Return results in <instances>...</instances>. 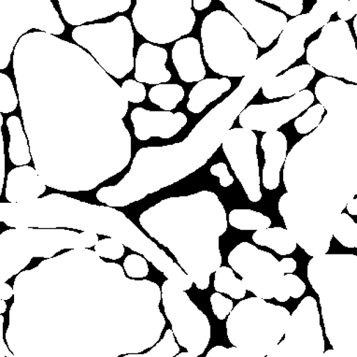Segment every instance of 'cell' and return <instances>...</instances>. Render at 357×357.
I'll return each instance as SVG.
<instances>
[{
    "label": "cell",
    "instance_id": "6da1fadb",
    "mask_svg": "<svg viewBox=\"0 0 357 357\" xmlns=\"http://www.w3.org/2000/svg\"><path fill=\"white\" fill-rule=\"evenodd\" d=\"M314 96L326 115L288 153L287 193L278 203L287 229L312 257L331 248L340 216V181L357 169V85L324 77L315 85Z\"/></svg>",
    "mask_w": 357,
    "mask_h": 357
},
{
    "label": "cell",
    "instance_id": "7a4b0ae2",
    "mask_svg": "<svg viewBox=\"0 0 357 357\" xmlns=\"http://www.w3.org/2000/svg\"><path fill=\"white\" fill-rule=\"evenodd\" d=\"M7 226L29 227H68L109 236L132 251L144 255L169 281L182 291L190 289L194 282L121 211L109 207L88 204L64 195H49L34 202L8 205Z\"/></svg>",
    "mask_w": 357,
    "mask_h": 357
},
{
    "label": "cell",
    "instance_id": "3957f363",
    "mask_svg": "<svg viewBox=\"0 0 357 357\" xmlns=\"http://www.w3.org/2000/svg\"><path fill=\"white\" fill-rule=\"evenodd\" d=\"M162 217L161 237L200 290L207 289L211 275L222 265L219 238L227 229V211L213 192L170 197L155 206Z\"/></svg>",
    "mask_w": 357,
    "mask_h": 357
},
{
    "label": "cell",
    "instance_id": "277c9868",
    "mask_svg": "<svg viewBox=\"0 0 357 357\" xmlns=\"http://www.w3.org/2000/svg\"><path fill=\"white\" fill-rule=\"evenodd\" d=\"M290 320L287 307L257 296L246 298L227 317V337L245 356L266 357L281 342Z\"/></svg>",
    "mask_w": 357,
    "mask_h": 357
},
{
    "label": "cell",
    "instance_id": "5b68a950",
    "mask_svg": "<svg viewBox=\"0 0 357 357\" xmlns=\"http://www.w3.org/2000/svg\"><path fill=\"white\" fill-rule=\"evenodd\" d=\"M203 54L211 70L224 77H245L258 59V46L237 19L214 10L202 22Z\"/></svg>",
    "mask_w": 357,
    "mask_h": 357
},
{
    "label": "cell",
    "instance_id": "8992f818",
    "mask_svg": "<svg viewBox=\"0 0 357 357\" xmlns=\"http://www.w3.org/2000/svg\"><path fill=\"white\" fill-rule=\"evenodd\" d=\"M307 65L332 78L357 84V50L344 21L329 22L306 50Z\"/></svg>",
    "mask_w": 357,
    "mask_h": 357
},
{
    "label": "cell",
    "instance_id": "52a82bcc",
    "mask_svg": "<svg viewBox=\"0 0 357 357\" xmlns=\"http://www.w3.org/2000/svg\"><path fill=\"white\" fill-rule=\"evenodd\" d=\"M165 314L172 326L178 344L193 356H202L211 340V325L207 317L189 298L167 280L162 287Z\"/></svg>",
    "mask_w": 357,
    "mask_h": 357
},
{
    "label": "cell",
    "instance_id": "ba28073f",
    "mask_svg": "<svg viewBox=\"0 0 357 357\" xmlns=\"http://www.w3.org/2000/svg\"><path fill=\"white\" fill-rule=\"evenodd\" d=\"M229 263L241 276L247 290L262 299H273L281 290L285 273L281 263L271 252L247 241L230 252Z\"/></svg>",
    "mask_w": 357,
    "mask_h": 357
},
{
    "label": "cell",
    "instance_id": "9c48e42d",
    "mask_svg": "<svg viewBox=\"0 0 357 357\" xmlns=\"http://www.w3.org/2000/svg\"><path fill=\"white\" fill-rule=\"evenodd\" d=\"M325 351L317 301L306 296L291 314L284 340L266 357H323Z\"/></svg>",
    "mask_w": 357,
    "mask_h": 357
},
{
    "label": "cell",
    "instance_id": "30bf717a",
    "mask_svg": "<svg viewBox=\"0 0 357 357\" xmlns=\"http://www.w3.org/2000/svg\"><path fill=\"white\" fill-rule=\"evenodd\" d=\"M222 146L250 202H260L262 193L257 153V137L255 132L243 128H231L225 137Z\"/></svg>",
    "mask_w": 357,
    "mask_h": 357
},
{
    "label": "cell",
    "instance_id": "8fae6325",
    "mask_svg": "<svg viewBox=\"0 0 357 357\" xmlns=\"http://www.w3.org/2000/svg\"><path fill=\"white\" fill-rule=\"evenodd\" d=\"M259 48L270 47L288 24L287 15L257 0H221Z\"/></svg>",
    "mask_w": 357,
    "mask_h": 357
},
{
    "label": "cell",
    "instance_id": "7c38bea8",
    "mask_svg": "<svg viewBox=\"0 0 357 357\" xmlns=\"http://www.w3.org/2000/svg\"><path fill=\"white\" fill-rule=\"evenodd\" d=\"M314 100V93L306 89L278 102L252 104L241 112L238 122L241 128L252 131H278L285 123L307 111Z\"/></svg>",
    "mask_w": 357,
    "mask_h": 357
},
{
    "label": "cell",
    "instance_id": "4fadbf2b",
    "mask_svg": "<svg viewBox=\"0 0 357 357\" xmlns=\"http://www.w3.org/2000/svg\"><path fill=\"white\" fill-rule=\"evenodd\" d=\"M134 134L139 141L146 142L153 137L170 139L178 133L188 122V116L178 112H152L144 108L134 109L131 112Z\"/></svg>",
    "mask_w": 357,
    "mask_h": 357
},
{
    "label": "cell",
    "instance_id": "5bb4252c",
    "mask_svg": "<svg viewBox=\"0 0 357 357\" xmlns=\"http://www.w3.org/2000/svg\"><path fill=\"white\" fill-rule=\"evenodd\" d=\"M131 0H59L63 16L68 24L79 26L108 17L116 13H125L131 6Z\"/></svg>",
    "mask_w": 357,
    "mask_h": 357
},
{
    "label": "cell",
    "instance_id": "9a60e30c",
    "mask_svg": "<svg viewBox=\"0 0 357 357\" xmlns=\"http://www.w3.org/2000/svg\"><path fill=\"white\" fill-rule=\"evenodd\" d=\"M261 148L265 156L262 172L264 188L275 190L281 181V169L287 158L288 142L281 131L266 132L261 139Z\"/></svg>",
    "mask_w": 357,
    "mask_h": 357
},
{
    "label": "cell",
    "instance_id": "2e32d148",
    "mask_svg": "<svg viewBox=\"0 0 357 357\" xmlns=\"http://www.w3.org/2000/svg\"><path fill=\"white\" fill-rule=\"evenodd\" d=\"M172 56L182 81L199 82L205 79L206 68L197 38L189 37L178 40L173 46Z\"/></svg>",
    "mask_w": 357,
    "mask_h": 357
},
{
    "label": "cell",
    "instance_id": "e0dca14e",
    "mask_svg": "<svg viewBox=\"0 0 357 357\" xmlns=\"http://www.w3.org/2000/svg\"><path fill=\"white\" fill-rule=\"evenodd\" d=\"M167 60V52L164 48L150 43L142 44L136 57V81L155 85L169 82L172 73L165 66Z\"/></svg>",
    "mask_w": 357,
    "mask_h": 357
},
{
    "label": "cell",
    "instance_id": "ac0fdd59",
    "mask_svg": "<svg viewBox=\"0 0 357 357\" xmlns=\"http://www.w3.org/2000/svg\"><path fill=\"white\" fill-rule=\"evenodd\" d=\"M45 191L43 178L31 167H17L8 175L6 199L10 203L22 204L34 202Z\"/></svg>",
    "mask_w": 357,
    "mask_h": 357
},
{
    "label": "cell",
    "instance_id": "d6986e66",
    "mask_svg": "<svg viewBox=\"0 0 357 357\" xmlns=\"http://www.w3.org/2000/svg\"><path fill=\"white\" fill-rule=\"evenodd\" d=\"M315 74L317 73L314 68L307 64L290 68L263 85L264 97L268 100L292 98L306 90L307 85L314 79Z\"/></svg>",
    "mask_w": 357,
    "mask_h": 357
},
{
    "label": "cell",
    "instance_id": "ffe728a7",
    "mask_svg": "<svg viewBox=\"0 0 357 357\" xmlns=\"http://www.w3.org/2000/svg\"><path fill=\"white\" fill-rule=\"evenodd\" d=\"M231 81L229 78H208L197 82L189 93L188 109L192 114H200L206 107L218 100L222 94L231 89Z\"/></svg>",
    "mask_w": 357,
    "mask_h": 357
},
{
    "label": "cell",
    "instance_id": "44dd1931",
    "mask_svg": "<svg viewBox=\"0 0 357 357\" xmlns=\"http://www.w3.org/2000/svg\"><path fill=\"white\" fill-rule=\"evenodd\" d=\"M252 241L257 245L268 247L280 255H291L298 246L291 233L282 227L258 230L252 235Z\"/></svg>",
    "mask_w": 357,
    "mask_h": 357
},
{
    "label": "cell",
    "instance_id": "7402d4cb",
    "mask_svg": "<svg viewBox=\"0 0 357 357\" xmlns=\"http://www.w3.org/2000/svg\"><path fill=\"white\" fill-rule=\"evenodd\" d=\"M7 128L10 133V160L15 166H26L31 161V155L21 120L18 116L13 115L8 118Z\"/></svg>",
    "mask_w": 357,
    "mask_h": 357
},
{
    "label": "cell",
    "instance_id": "603a6c76",
    "mask_svg": "<svg viewBox=\"0 0 357 357\" xmlns=\"http://www.w3.org/2000/svg\"><path fill=\"white\" fill-rule=\"evenodd\" d=\"M229 224L238 230H263L270 229L271 220L258 211L249 208H235L230 211Z\"/></svg>",
    "mask_w": 357,
    "mask_h": 357
},
{
    "label": "cell",
    "instance_id": "cb8c5ba5",
    "mask_svg": "<svg viewBox=\"0 0 357 357\" xmlns=\"http://www.w3.org/2000/svg\"><path fill=\"white\" fill-rule=\"evenodd\" d=\"M183 98H185V90L180 84H158L151 88L149 91L150 100L166 112L176 109Z\"/></svg>",
    "mask_w": 357,
    "mask_h": 357
},
{
    "label": "cell",
    "instance_id": "d4e9b609",
    "mask_svg": "<svg viewBox=\"0 0 357 357\" xmlns=\"http://www.w3.org/2000/svg\"><path fill=\"white\" fill-rule=\"evenodd\" d=\"M214 288L217 293L227 294L234 299H243L247 288L243 280L236 278L234 271L227 266H221L214 277Z\"/></svg>",
    "mask_w": 357,
    "mask_h": 357
},
{
    "label": "cell",
    "instance_id": "484cf974",
    "mask_svg": "<svg viewBox=\"0 0 357 357\" xmlns=\"http://www.w3.org/2000/svg\"><path fill=\"white\" fill-rule=\"evenodd\" d=\"M333 237L347 248H357V224L347 213L340 214Z\"/></svg>",
    "mask_w": 357,
    "mask_h": 357
},
{
    "label": "cell",
    "instance_id": "4316f807",
    "mask_svg": "<svg viewBox=\"0 0 357 357\" xmlns=\"http://www.w3.org/2000/svg\"><path fill=\"white\" fill-rule=\"evenodd\" d=\"M325 112L326 109L320 103L310 107L302 116L296 118L294 123L296 132L302 135L312 133L322 122Z\"/></svg>",
    "mask_w": 357,
    "mask_h": 357
},
{
    "label": "cell",
    "instance_id": "83f0119b",
    "mask_svg": "<svg viewBox=\"0 0 357 357\" xmlns=\"http://www.w3.org/2000/svg\"><path fill=\"white\" fill-rule=\"evenodd\" d=\"M18 105L15 86L12 79L5 73H0V112L10 114Z\"/></svg>",
    "mask_w": 357,
    "mask_h": 357
},
{
    "label": "cell",
    "instance_id": "f1b7e54d",
    "mask_svg": "<svg viewBox=\"0 0 357 357\" xmlns=\"http://www.w3.org/2000/svg\"><path fill=\"white\" fill-rule=\"evenodd\" d=\"M306 291V284L298 276L294 274L284 275L281 290L275 296L276 301L287 302L290 298H299Z\"/></svg>",
    "mask_w": 357,
    "mask_h": 357
},
{
    "label": "cell",
    "instance_id": "f546056e",
    "mask_svg": "<svg viewBox=\"0 0 357 357\" xmlns=\"http://www.w3.org/2000/svg\"><path fill=\"white\" fill-rule=\"evenodd\" d=\"M121 241L115 238H103L95 245L96 252L98 257L118 260L125 254V247Z\"/></svg>",
    "mask_w": 357,
    "mask_h": 357
},
{
    "label": "cell",
    "instance_id": "4dcf8cb0",
    "mask_svg": "<svg viewBox=\"0 0 357 357\" xmlns=\"http://www.w3.org/2000/svg\"><path fill=\"white\" fill-rule=\"evenodd\" d=\"M180 348L174 340V333L172 329H167L164 339L156 344L152 350L148 351L149 357H173L178 354Z\"/></svg>",
    "mask_w": 357,
    "mask_h": 357
},
{
    "label": "cell",
    "instance_id": "1f68e13d",
    "mask_svg": "<svg viewBox=\"0 0 357 357\" xmlns=\"http://www.w3.org/2000/svg\"><path fill=\"white\" fill-rule=\"evenodd\" d=\"M126 274L131 278H144L149 274L147 261L141 255L136 254L128 255L123 262Z\"/></svg>",
    "mask_w": 357,
    "mask_h": 357
},
{
    "label": "cell",
    "instance_id": "d6a6232c",
    "mask_svg": "<svg viewBox=\"0 0 357 357\" xmlns=\"http://www.w3.org/2000/svg\"><path fill=\"white\" fill-rule=\"evenodd\" d=\"M121 89L128 102L142 103L146 98V88L142 82H137L136 79H126L123 82Z\"/></svg>",
    "mask_w": 357,
    "mask_h": 357
},
{
    "label": "cell",
    "instance_id": "836d02e7",
    "mask_svg": "<svg viewBox=\"0 0 357 357\" xmlns=\"http://www.w3.org/2000/svg\"><path fill=\"white\" fill-rule=\"evenodd\" d=\"M211 304L213 314L219 320H225L234 309L231 299L225 298L221 293H214L211 296Z\"/></svg>",
    "mask_w": 357,
    "mask_h": 357
},
{
    "label": "cell",
    "instance_id": "e575fe53",
    "mask_svg": "<svg viewBox=\"0 0 357 357\" xmlns=\"http://www.w3.org/2000/svg\"><path fill=\"white\" fill-rule=\"evenodd\" d=\"M268 4L275 5L291 17H298L303 10V0H263Z\"/></svg>",
    "mask_w": 357,
    "mask_h": 357
},
{
    "label": "cell",
    "instance_id": "d590c367",
    "mask_svg": "<svg viewBox=\"0 0 357 357\" xmlns=\"http://www.w3.org/2000/svg\"><path fill=\"white\" fill-rule=\"evenodd\" d=\"M210 172L211 175L219 178L220 185H221L222 188H229V186L234 183V178H233L232 175L230 174L227 165L222 163V162H220V163L211 166Z\"/></svg>",
    "mask_w": 357,
    "mask_h": 357
},
{
    "label": "cell",
    "instance_id": "8d00e7d4",
    "mask_svg": "<svg viewBox=\"0 0 357 357\" xmlns=\"http://www.w3.org/2000/svg\"><path fill=\"white\" fill-rule=\"evenodd\" d=\"M337 13L340 20L344 22L351 20L354 15H357V0H344Z\"/></svg>",
    "mask_w": 357,
    "mask_h": 357
},
{
    "label": "cell",
    "instance_id": "74e56055",
    "mask_svg": "<svg viewBox=\"0 0 357 357\" xmlns=\"http://www.w3.org/2000/svg\"><path fill=\"white\" fill-rule=\"evenodd\" d=\"M0 163H1V174H0V195L2 194L3 190L4 180H5V166H6V162H5V152H4V137L2 134V131H0Z\"/></svg>",
    "mask_w": 357,
    "mask_h": 357
},
{
    "label": "cell",
    "instance_id": "f35d334b",
    "mask_svg": "<svg viewBox=\"0 0 357 357\" xmlns=\"http://www.w3.org/2000/svg\"><path fill=\"white\" fill-rule=\"evenodd\" d=\"M280 263L284 273L292 274L296 270V261L294 258H282Z\"/></svg>",
    "mask_w": 357,
    "mask_h": 357
},
{
    "label": "cell",
    "instance_id": "ab89813d",
    "mask_svg": "<svg viewBox=\"0 0 357 357\" xmlns=\"http://www.w3.org/2000/svg\"><path fill=\"white\" fill-rule=\"evenodd\" d=\"M15 294V289H13L9 284H0V301H8V299L12 298V296Z\"/></svg>",
    "mask_w": 357,
    "mask_h": 357
},
{
    "label": "cell",
    "instance_id": "60d3db41",
    "mask_svg": "<svg viewBox=\"0 0 357 357\" xmlns=\"http://www.w3.org/2000/svg\"><path fill=\"white\" fill-rule=\"evenodd\" d=\"M211 4V0H193L194 9L199 12L207 9Z\"/></svg>",
    "mask_w": 357,
    "mask_h": 357
},
{
    "label": "cell",
    "instance_id": "b9f144b4",
    "mask_svg": "<svg viewBox=\"0 0 357 357\" xmlns=\"http://www.w3.org/2000/svg\"><path fill=\"white\" fill-rule=\"evenodd\" d=\"M348 213L351 214V215H357V199H351L350 202L348 203L347 207Z\"/></svg>",
    "mask_w": 357,
    "mask_h": 357
},
{
    "label": "cell",
    "instance_id": "7bdbcfd3",
    "mask_svg": "<svg viewBox=\"0 0 357 357\" xmlns=\"http://www.w3.org/2000/svg\"><path fill=\"white\" fill-rule=\"evenodd\" d=\"M323 357H340V354L337 353L334 349L332 350L326 351L325 354H324Z\"/></svg>",
    "mask_w": 357,
    "mask_h": 357
},
{
    "label": "cell",
    "instance_id": "ee69618b",
    "mask_svg": "<svg viewBox=\"0 0 357 357\" xmlns=\"http://www.w3.org/2000/svg\"><path fill=\"white\" fill-rule=\"evenodd\" d=\"M7 310V303L5 301H0V314H5Z\"/></svg>",
    "mask_w": 357,
    "mask_h": 357
},
{
    "label": "cell",
    "instance_id": "f6af8a7d",
    "mask_svg": "<svg viewBox=\"0 0 357 357\" xmlns=\"http://www.w3.org/2000/svg\"><path fill=\"white\" fill-rule=\"evenodd\" d=\"M2 126H3V116H2V114H0V128H2Z\"/></svg>",
    "mask_w": 357,
    "mask_h": 357
}]
</instances>
